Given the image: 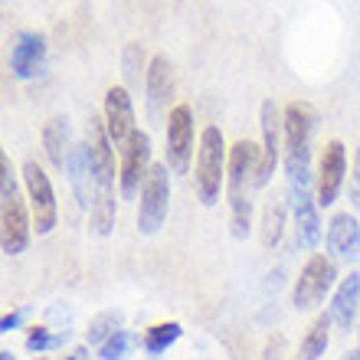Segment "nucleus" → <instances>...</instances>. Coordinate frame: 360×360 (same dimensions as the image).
<instances>
[{"label": "nucleus", "instance_id": "f257e3e1", "mask_svg": "<svg viewBox=\"0 0 360 360\" xmlns=\"http://www.w3.org/2000/svg\"><path fill=\"white\" fill-rule=\"evenodd\" d=\"M259 161L262 148L249 138L236 141L229 148V167H226V193H229V226L233 236L246 239L252 226V193L259 190Z\"/></svg>", "mask_w": 360, "mask_h": 360}, {"label": "nucleus", "instance_id": "f03ea898", "mask_svg": "<svg viewBox=\"0 0 360 360\" xmlns=\"http://www.w3.org/2000/svg\"><path fill=\"white\" fill-rule=\"evenodd\" d=\"M285 148L282 161L288 174V187L308 190L311 187V138L318 128V112L308 102H288L285 105Z\"/></svg>", "mask_w": 360, "mask_h": 360}, {"label": "nucleus", "instance_id": "7ed1b4c3", "mask_svg": "<svg viewBox=\"0 0 360 360\" xmlns=\"http://www.w3.org/2000/svg\"><path fill=\"white\" fill-rule=\"evenodd\" d=\"M30 236H33V223H30L27 203L20 197L13 164L4 154L0 158V249H4V256L27 252Z\"/></svg>", "mask_w": 360, "mask_h": 360}, {"label": "nucleus", "instance_id": "20e7f679", "mask_svg": "<svg viewBox=\"0 0 360 360\" xmlns=\"http://www.w3.org/2000/svg\"><path fill=\"white\" fill-rule=\"evenodd\" d=\"M226 141H223V131L217 124H207L200 131L197 141V167H193V187H197V197L203 207H217L219 203V190H223V180H226Z\"/></svg>", "mask_w": 360, "mask_h": 360}, {"label": "nucleus", "instance_id": "39448f33", "mask_svg": "<svg viewBox=\"0 0 360 360\" xmlns=\"http://www.w3.org/2000/svg\"><path fill=\"white\" fill-rule=\"evenodd\" d=\"M334 282H338V266H334V259L314 252V256H308V262H304L298 278H295L292 304L298 311H311V308H318V304L324 302V295L334 288Z\"/></svg>", "mask_w": 360, "mask_h": 360}, {"label": "nucleus", "instance_id": "423d86ee", "mask_svg": "<svg viewBox=\"0 0 360 360\" xmlns=\"http://www.w3.org/2000/svg\"><path fill=\"white\" fill-rule=\"evenodd\" d=\"M167 171H171L167 164H154L141 187V203H138L141 236H154L167 219V210H171V177H167Z\"/></svg>", "mask_w": 360, "mask_h": 360}, {"label": "nucleus", "instance_id": "0eeeda50", "mask_svg": "<svg viewBox=\"0 0 360 360\" xmlns=\"http://www.w3.org/2000/svg\"><path fill=\"white\" fill-rule=\"evenodd\" d=\"M23 184H27V200H30V210H33V229H37V236H46V233H53V226L59 219L56 190H53L46 171L37 161L23 164Z\"/></svg>", "mask_w": 360, "mask_h": 360}, {"label": "nucleus", "instance_id": "6e6552de", "mask_svg": "<svg viewBox=\"0 0 360 360\" xmlns=\"http://www.w3.org/2000/svg\"><path fill=\"white\" fill-rule=\"evenodd\" d=\"M151 134L148 131H138L131 134V141H128V148L122 151V167H118V193H122L124 200H134L138 193H141L144 180H148V174H151Z\"/></svg>", "mask_w": 360, "mask_h": 360}, {"label": "nucleus", "instance_id": "1a4fd4ad", "mask_svg": "<svg viewBox=\"0 0 360 360\" xmlns=\"http://www.w3.org/2000/svg\"><path fill=\"white\" fill-rule=\"evenodd\" d=\"M86 148H89V164H92V180H95V193L98 190H115V144L108 138L105 118L89 115V128H86Z\"/></svg>", "mask_w": 360, "mask_h": 360}, {"label": "nucleus", "instance_id": "9d476101", "mask_svg": "<svg viewBox=\"0 0 360 360\" xmlns=\"http://www.w3.org/2000/svg\"><path fill=\"white\" fill-rule=\"evenodd\" d=\"M193 158V108L177 102L167 115V167L171 174H187Z\"/></svg>", "mask_w": 360, "mask_h": 360}, {"label": "nucleus", "instance_id": "9b49d317", "mask_svg": "<svg viewBox=\"0 0 360 360\" xmlns=\"http://www.w3.org/2000/svg\"><path fill=\"white\" fill-rule=\"evenodd\" d=\"M105 128H108V138H112L115 151L122 154L131 141V134L138 131L134 124V102H131V92L124 86H112L105 92Z\"/></svg>", "mask_w": 360, "mask_h": 360}, {"label": "nucleus", "instance_id": "f8f14e48", "mask_svg": "<svg viewBox=\"0 0 360 360\" xmlns=\"http://www.w3.org/2000/svg\"><path fill=\"white\" fill-rule=\"evenodd\" d=\"M259 124H262V161H259V187H266L275 174V164L282 158V138H285V122L278 115V105L269 98L259 108Z\"/></svg>", "mask_w": 360, "mask_h": 360}, {"label": "nucleus", "instance_id": "ddd939ff", "mask_svg": "<svg viewBox=\"0 0 360 360\" xmlns=\"http://www.w3.org/2000/svg\"><path fill=\"white\" fill-rule=\"evenodd\" d=\"M347 180V148L341 141H328L318 161V207H331Z\"/></svg>", "mask_w": 360, "mask_h": 360}, {"label": "nucleus", "instance_id": "4468645a", "mask_svg": "<svg viewBox=\"0 0 360 360\" xmlns=\"http://www.w3.org/2000/svg\"><path fill=\"white\" fill-rule=\"evenodd\" d=\"M144 98H148V115H151V122H161L164 112H167V105H171V98H174V66L164 53L151 56L148 79H144Z\"/></svg>", "mask_w": 360, "mask_h": 360}, {"label": "nucleus", "instance_id": "2eb2a0df", "mask_svg": "<svg viewBox=\"0 0 360 360\" xmlns=\"http://www.w3.org/2000/svg\"><path fill=\"white\" fill-rule=\"evenodd\" d=\"M292 217H295V243L298 249H314L321 243V217L318 200H311L308 190H292Z\"/></svg>", "mask_w": 360, "mask_h": 360}, {"label": "nucleus", "instance_id": "dca6fc26", "mask_svg": "<svg viewBox=\"0 0 360 360\" xmlns=\"http://www.w3.org/2000/svg\"><path fill=\"white\" fill-rule=\"evenodd\" d=\"M10 69L17 79H33L46 69V39L39 33H23L10 49Z\"/></svg>", "mask_w": 360, "mask_h": 360}, {"label": "nucleus", "instance_id": "f3484780", "mask_svg": "<svg viewBox=\"0 0 360 360\" xmlns=\"http://www.w3.org/2000/svg\"><path fill=\"white\" fill-rule=\"evenodd\" d=\"M328 249L341 262H354L360 256V219L351 213H334L328 223Z\"/></svg>", "mask_w": 360, "mask_h": 360}, {"label": "nucleus", "instance_id": "a211bd4d", "mask_svg": "<svg viewBox=\"0 0 360 360\" xmlns=\"http://www.w3.org/2000/svg\"><path fill=\"white\" fill-rule=\"evenodd\" d=\"M357 311H360V275L351 272L347 278L338 282V288H334L328 314H331V321L338 331H351V324L357 321Z\"/></svg>", "mask_w": 360, "mask_h": 360}, {"label": "nucleus", "instance_id": "6ab92c4d", "mask_svg": "<svg viewBox=\"0 0 360 360\" xmlns=\"http://www.w3.org/2000/svg\"><path fill=\"white\" fill-rule=\"evenodd\" d=\"M72 128H69V118L66 115H56L49 118L46 128H43V148H46V158L53 161L56 171H66L69 164V154H72Z\"/></svg>", "mask_w": 360, "mask_h": 360}, {"label": "nucleus", "instance_id": "aec40b11", "mask_svg": "<svg viewBox=\"0 0 360 360\" xmlns=\"http://www.w3.org/2000/svg\"><path fill=\"white\" fill-rule=\"evenodd\" d=\"M69 184L76 190V200L82 210H92V197H95V180H92V164H89V148L86 144H72L69 154Z\"/></svg>", "mask_w": 360, "mask_h": 360}, {"label": "nucleus", "instance_id": "412c9836", "mask_svg": "<svg viewBox=\"0 0 360 360\" xmlns=\"http://www.w3.org/2000/svg\"><path fill=\"white\" fill-rule=\"evenodd\" d=\"M331 314H318L308 328V334L302 338V347H298V357L302 360H321L328 344H331Z\"/></svg>", "mask_w": 360, "mask_h": 360}, {"label": "nucleus", "instance_id": "4be33fe9", "mask_svg": "<svg viewBox=\"0 0 360 360\" xmlns=\"http://www.w3.org/2000/svg\"><path fill=\"white\" fill-rule=\"evenodd\" d=\"M180 334H184V328H180L177 321L151 324V328L144 331V338H141V347H144V354L158 357V354H164L167 347H174V344L180 341Z\"/></svg>", "mask_w": 360, "mask_h": 360}, {"label": "nucleus", "instance_id": "5701e85b", "mask_svg": "<svg viewBox=\"0 0 360 360\" xmlns=\"http://www.w3.org/2000/svg\"><path fill=\"white\" fill-rule=\"evenodd\" d=\"M89 219H92L95 236H108V233H112V226H115V190H98V193H95Z\"/></svg>", "mask_w": 360, "mask_h": 360}, {"label": "nucleus", "instance_id": "b1692460", "mask_svg": "<svg viewBox=\"0 0 360 360\" xmlns=\"http://www.w3.org/2000/svg\"><path fill=\"white\" fill-rule=\"evenodd\" d=\"M285 233V203L282 200H269L266 210H262V246L275 249L282 243Z\"/></svg>", "mask_w": 360, "mask_h": 360}, {"label": "nucleus", "instance_id": "393cba45", "mask_svg": "<svg viewBox=\"0 0 360 360\" xmlns=\"http://www.w3.org/2000/svg\"><path fill=\"white\" fill-rule=\"evenodd\" d=\"M122 321H124L122 311H102V314H95L92 321H89L86 341H89V344H98V347H102L108 338H115V334L122 331Z\"/></svg>", "mask_w": 360, "mask_h": 360}, {"label": "nucleus", "instance_id": "a878e982", "mask_svg": "<svg viewBox=\"0 0 360 360\" xmlns=\"http://www.w3.org/2000/svg\"><path fill=\"white\" fill-rule=\"evenodd\" d=\"M148 66L151 63H144L141 43H128L124 46V79H128V86H141V76L148 79Z\"/></svg>", "mask_w": 360, "mask_h": 360}, {"label": "nucleus", "instance_id": "bb28decb", "mask_svg": "<svg viewBox=\"0 0 360 360\" xmlns=\"http://www.w3.org/2000/svg\"><path fill=\"white\" fill-rule=\"evenodd\" d=\"M69 341V331H49V328H33V331L27 334V347L33 354H46L53 351V347H59V344Z\"/></svg>", "mask_w": 360, "mask_h": 360}, {"label": "nucleus", "instance_id": "cd10ccee", "mask_svg": "<svg viewBox=\"0 0 360 360\" xmlns=\"http://www.w3.org/2000/svg\"><path fill=\"white\" fill-rule=\"evenodd\" d=\"M128 347H131V334L122 328L115 338H108V341L98 347V357H102V360H122L124 354H128Z\"/></svg>", "mask_w": 360, "mask_h": 360}, {"label": "nucleus", "instance_id": "c85d7f7f", "mask_svg": "<svg viewBox=\"0 0 360 360\" xmlns=\"http://www.w3.org/2000/svg\"><path fill=\"white\" fill-rule=\"evenodd\" d=\"M23 318H27V311H23V308H20V311H10V314H4V318H0V331H4V334H10V331H13V328H20V324H23Z\"/></svg>", "mask_w": 360, "mask_h": 360}, {"label": "nucleus", "instance_id": "c756f323", "mask_svg": "<svg viewBox=\"0 0 360 360\" xmlns=\"http://www.w3.org/2000/svg\"><path fill=\"white\" fill-rule=\"evenodd\" d=\"M351 203H354V210H357V217H360V177H354V184H351Z\"/></svg>", "mask_w": 360, "mask_h": 360}, {"label": "nucleus", "instance_id": "7c9ffc66", "mask_svg": "<svg viewBox=\"0 0 360 360\" xmlns=\"http://www.w3.org/2000/svg\"><path fill=\"white\" fill-rule=\"evenodd\" d=\"M278 351H282V338H275V344L266 347V360H278Z\"/></svg>", "mask_w": 360, "mask_h": 360}, {"label": "nucleus", "instance_id": "2f4dec72", "mask_svg": "<svg viewBox=\"0 0 360 360\" xmlns=\"http://www.w3.org/2000/svg\"><path fill=\"white\" fill-rule=\"evenodd\" d=\"M86 357H89V351H86V347H79L72 357H63V360H86Z\"/></svg>", "mask_w": 360, "mask_h": 360}, {"label": "nucleus", "instance_id": "473e14b6", "mask_svg": "<svg viewBox=\"0 0 360 360\" xmlns=\"http://www.w3.org/2000/svg\"><path fill=\"white\" fill-rule=\"evenodd\" d=\"M341 360H360V347H354V351H347Z\"/></svg>", "mask_w": 360, "mask_h": 360}, {"label": "nucleus", "instance_id": "72a5a7b5", "mask_svg": "<svg viewBox=\"0 0 360 360\" xmlns=\"http://www.w3.org/2000/svg\"><path fill=\"white\" fill-rule=\"evenodd\" d=\"M354 177H360V148H357V161H354Z\"/></svg>", "mask_w": 360, "mask_h": 360}, {"label": "nucleus", "instance_id": "f704fd0d", "mask_svg": "<svg viewBox=\"0 0 360 360\" xmlns=\"http://www.w3.org/2000/svg\"><path fill=\"white\" fill-rule=\"evenodd\" d=\"M0 360H17V357H13L10 351H0Z\"/></svg>", "mask_w": 360, "mask_h": 360}, {"label": "nucleus", "instance_id": "c9c22d12", "mask_svg": "<svg viewBox=\"0 0 360 360\" xmlns=\"http://www.w3.org/2000/svg\"><path fill=\"white\" fill-rule=\"evenodd\" d=\"M37 360H43V357H37Z\"/></svg>", "mask_w": 360, "mask_h": 360}, {"label": "nucleus", "instance_id": "e433bc0d", "mask_svg": "<svg viewBox=\"0 0 360 360\" xmlns=\"http://www.w3.org/2000/svg\"><path fill=\"white\" fill-rule=\"evenodd\" d=\"M357 334H360V331H357Z\"/></svg>", "mask_w": 360, "mask_h": 360}]
</instances>
